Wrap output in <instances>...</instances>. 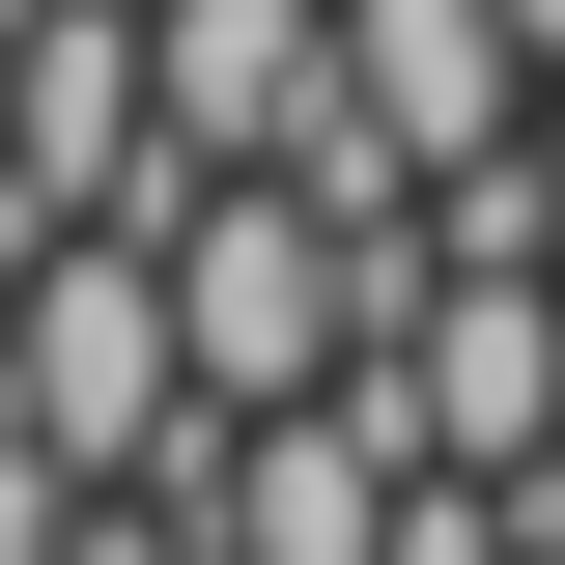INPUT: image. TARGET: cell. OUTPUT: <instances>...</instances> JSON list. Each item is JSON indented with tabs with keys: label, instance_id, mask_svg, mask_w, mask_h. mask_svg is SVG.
I'll return each instance as SVG.
<instances>
[{
	"label": "cell",
	"instance_id": "obj_1",
	"mask_svg": "<svg viewBox=\"0 0 565 565\" xmlns=\"http://www.w3.org/2000/svg\"><path fill=\"white\" fill-rule=\"evenodd\" d=\"M340 57H367V114H396V170L424 199H452V170H509V141H537V0H340Z\"/></svg>",
	"mask_w": 565,
	"mask_h": 565
},
{
	"label": "cell",
	"instance_id": "obj_2",
	"mask_svg": "<svg viewBox=\"0 0 565 565\" xmlns=\"http://www.w3.org/2000/svg\"><path fill=\"white\" fill-rule=\"evenodd\" d=\"M0 565H85V452H57L29 396H0Z\"/></svg>",
	"mask_w": 565,
	"mask_h": 565
},
{
	"label": "cell",
	"instance_id": "obj_3",
	"mask_svg": "<svg viewBox=\"0 0 565 565\" xmlns=\"http://www.w3.org/2000/svg\"><path fill=\"white\" fill-rule=\"evenodd\" d=\"M0 170H29V0H0Z\"/></svg>",
	"mask_w": 565,
	"mask_h": 565
},
{
	"label": "cell",
	"instance_id": "obj_4",
	"mask_svg": "<svg viewBox=\"0 0 565 565\" xmlns=\"http://www.w3.org/2000/svg\"><path fill=\"white\" fill-rule=\"evenodd\" d=\"M537 255H565V85H537Z\"/></svg>",
	"mask_w": 565,
	"mask_h": 565
},
{
	"label": "cell",
	"instance_id": "obj_5",
	"mask_svg": "<svg viewBox=\"0 0 565 565\" xmlns=\"http://www.w3.org/2000/svg\"><path fill=\"white\" fill-rule=\"evenodd\" d=\"M537 57H565V0H537Z\"/></svg>",
	"mask_w": 565,
	"mask_h": 565
},
{
	"label": "cell",
	"instance_id": "obj_6",
	"mask_svg": "<svg viewBox=\"0 0 565 565\" xmlns=\"http://www.w3.org/2000/svg\"><path fill=\"white\" fill-rule=\"evenodd\" d=\"M537 565H565V537H537Z\"/></svg>",
	"mask_w": 565,
	"mask_h": 565
}]
</instances>
